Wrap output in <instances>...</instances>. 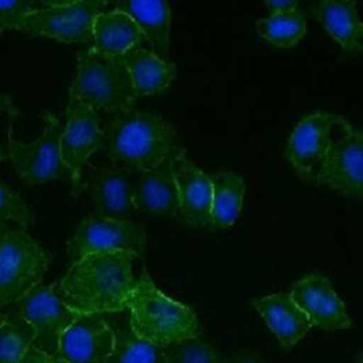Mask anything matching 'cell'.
Returning a JSON list of instances; mask_svg holds the SVG:
<instances>
[{"label":"cell","instance_id":"cell-7","mask_svg":"<svg viewBox=\"0 0 363 363\" xmlns=\"http://www.w3.org/2000/svg\"><path fill=\"white\" fill-rule=\"evenodd\" d=\"M353 125L345 118L318 111L299 121L288 138L285 155L296 174L318 186L326 157L337 139Z\"/></svg>","mask_w":363,"mask_h":363},{"label":"cell","instance_id":"cell-13","mask_svg":"<svg viewBox=\"0 0 363 363\" xmlns=\"http://www.w3.org/2000/svg\"><path fill=\"white\" fill-rule=\"evenodd\" d=\"M318 186L345 197L363 200V129L352 128L332 146Z\"/></svg>","mask_w":363,"mask_h":363},{"label":"cell","instance_id":"cell-8","mask_svg":"<svg viewBox=\"0 0 363 363\" xmlns=\"http://www.w3.org/2000/svg\"><path fill=\"white\" fill-rule=\"evenodd\" d=\"M108 1L72 0L44 1V7L30 13L18 31L28 35L47 37L67 44L92 45L94 21L104 13Z\"/></svg>","mask_w":363,"mask_h":363},{"label":"cell","instance_id":"cell-25","mask_svg":"<svg viewBox=\"0 0 363 363\" xmlns=\"http://www.w3.org/2000/svg\"><path fill=\"white\" fill-rule=\"evenodd\" d=\"M258 34L279 48L296 45L306 33V18L301 7L291 11L269 14L257 21Z\"/></svg>","mask_w":363,"mask_h":363},{"label":"cell","instance_id":"cell-34","mask_svg":"<svg viewBox=\"0 0 363 363\" xmlns=\"http://www.w3.org/2000/svg\"><path fill=\"white\" fill-rule=\"evenodd\" d=\"M4 320H6V313H0V326L3 325Z\"/></svg>","mask_w":363,"mask_h":363},{"label":"cell","instance_id":"cell-16","mask_svg":"<svg viewBox=\"0 0 363 363\" xmlns=\"http://www.w3.org/2000/svg\"><path fill=\"white\" fill-rule=\"evenodd\" d=\"M113 349V335L99 313L78 315L60 342L67 363H105Z\"/></svg>","mask_w":363,"mask_h":363},{"label":"cell","instance_id":"cell-35","mask_svg":"<svg viewBox=\"0 0 363 363\" xmlns=\"http://www.w3.org/2000/svg\"><path fill=\"white\" fill-rule=\"evenodd\" d=\"M357 363H363V357H360V359L357 360Z\"/></svg>","mask_w":363,"mask_h":363},{"label":"cell","instance_id":"cell-15","mask_svg":"<svg viewBox=\"0 0 363 363\" xmlns=\"http://www.w3.org/2000/svg\"><path fill=\"white\" fill-rule=\"evenodd\" d=\"M173 174L179 194L177 220L194 228H211V182L189 157L186 149L173 157Z\"/></svg>","mask_w":363,"mask_h":363},{"label":"cell","instance_id":"cell-3","mask_svg":"<svg viewBox=\"0 0 363 363\" xmlns=\"http://www.w3.org/2000/svg\"><path fill=\"white\" fill-rule=\"evenodd\" d=\"M126 309L133 332L143 340L166 347L200 335L194 311L164 295L143 269L128 299Z\"/></svg>","mask_w":363,"mask_h":363},{"label":"cell","instance_id":"cell-9","mask_svg":"<svg viewBox=\"0 0 363 363\" xmlns=\"http://www.w3.org/2000/svg\"><path fill=\"white\" fill-rule=\"evenodd\" d=\"M145 227L133 220L121 221L91 214L74 230L67 242L71 264L95 252L129 251L142 258L146 250Z\"/></svg>","mask_w":363,"mask_h":363},{"label":"cell","instance_id":"cell-1","mask_svg":"<svg viewBox=\"0 0 363 363\" xmlns=\"http://www.w3.org/2000/svg\"><path fill=\"white\" fill-rule=\"evenodd\" d=\"M129 251H106L85 255L71 264L58 281V292L77 313H112L126 309L136 285Z\"/></svg>","mask_w":363,"mask_h":363},{"label":"cell","instance_id":"cell-20","mask_svg":"<svg viewBox=\"0 0 363 363\" xmlns=\"http://www.w3.org/2000/svg\"><path fill=\"white\" fill-rule=\"evenodd\" d=\"M312 11L329 35L345 51L363 52V23L353 0H323L312 4Z\"/></svg>","mask_w":363,"mask_h":363},{"label":"cell","instance_id":"cell-5","mask_svg":"<svg viewBox=\"0 0 363 363\" xmlns=\"http://www.w3.org/2000/svg\"><path fill=\"white\" fill-rule=\"evenodd\" d=\"M50 262V252L27 230L0 224V308L38 286Z\"/></svg>","mask_w":363,"mask_h":363},{"label":"cell","instance_id":"cell-31","mask_svg":"<svg viewBox=\"0 0 363 363\" xmlns=\"http://www.w3.org/2000/svg\"><path fill=\"white\" fill-rule=\"evenodd\" d=\"M221 363H267L261 354L254 350H237L228 354L225 359L223 357Z\"/></svg>","mask_w":363,"mask_h":363},{"label":"cell","instance_id":"cell-32","mask_svg":"<svg viewBox=\"0 0 363 363\" xmlns=\"http://www.w3.org/2000/svg\"><path fill=\"white\" fill-rule=\"evenodd\" d=\"M1 112H6V113H9L10 115V119H16L17 116H18V108L16 106V104H14V101H13V98L10 96V95H7V94H0V113ZM6 159V155H4V150H3V147L0 146V162L1 160H4Z\"/></svg>","mask_w":363,"mask_h":363},{"label":"cell","instance_id":"cell-26","mask_svg":"<svg viewBox=\"0 0 363 363\" xmlns=\"http://www.w3.org/2000/svg\"><path fill=\"white\" fill-rule=\"evenodd\" d=\"M35 339L34 328L14 309L0 326V363H20Z\"/></svg>","mask_w":363,"mask_h":363},{"label":"cell","instance_id":"cell-11","mask_svg":"<svg viewBox=\"0 0 363 363\" xmlns=\"http://www.w3.org/2000/svg\"><path fill=\"white\" fill-rule=\"evenodd\" d=\"M60 150L61 159L71 174L72 196L78 197L85 190L81 179L82 167L88 159L104 147L101 116L84 102L68 99Z\"/></svg>","mask_w":363,"mask_h":363},{"label":"cell","instance_id":"cell-21","mask_svg":"<svg viewBox=\"0 0 363 363\" xmlns=\"http://www.w3.org/2000/svg\"><path fill=\"white\" fill-rule=\"evenodd\" d=\"M113 9L126 13L138 24L149 43L152 51L166 60L170 51V7L166 1H139L119 0L113 3Z\"/></svg>","mask_w":363,"mask_h":363},{"label":"cell","instance_id":"cell-30","mask_svg":"<svg viewBox=\"0 0 363 363\" xmlns=\"http://www.w3.org/2000/svg\"><path fill=\"white\" fill-rule=\"evenodd\" d=\"M20 363H67L65 360H62L61 357H55L51 356L34 346H31L26 354L23 356V359L20 360Z\"/></svg>","mask_w":363,"mask_h":363},{"label":"cell","instance_id":"cell-4","mask_svg":"<svg viewBox=\"0 0 363 363\" xmlns=\"http://www.w3.org/2000/svg\"><path fill=\"white\" fill-rule=\"evenodd\" d=\"M68 92L69 99L109 115L133 108L138 99L122 57L102 55L91 47L77 54V75Z\"/></svg>","mask_w":363,"mask_h":363},{"label":"cell","instance_id":"cell-12","mask_svg":"<svg viewBox=\"0 0 363 363\" xmlns=\"http://www.w3.org/2000/svg\"><path fill=\"white\" fill-rule=\"evenodd\" d=\"M289 295L308 316L312 326L325 330H340L352 326L346 305L323 274L312 272L302 277L292 285Z\"/></svg>","mask_w":363,"mask_h":363},{"label":"cell","instance_id":"cell-14","mask_svg":"<svg viewBox=\"0 0 363 363\" xmlns=\"http://www.w3.org/2000/svg\"><path fill=\"white\" fill-rule=\"evenodd\" d=\"M98 216L129 221L136 213L132 196V172L112 160L94 167L84 183Z\"/></svg>","mask_w":363,"mask_h":363},{"label":"cell","instance_id":"cell-24","mask_svg":"<svg viewBox=\"0 0 363 363\" xmlns=\"http://www.w3.org/2000/svg\"><path fill=\"white\" fill-rule=\"evenodd\" d=\"M211 182V228L224 230L235 223L245 194L244 180L230 170L208 176Z\"/></svg>","mask_w":363,"mask_h":363},{"label":"cell","instance_id":"cell-28","mask_svg":"<svg viewBox=\"0 0 363 363\" xmlns=\"http://www.w3.org/2000/svg\"><path fill=\"white\" fill-rule=\"evenodd\" d=\"M34 223L35 216L23 197L0 180V224H14L27 230Z\"/></svg>","mask_w":363,"mask_h":363},{"label":"cell","instance_id":"cell-29","mask_svg":"<svg viewBox=\"0 0 363 363\" xmlns=\"http://www.w3.org/2000/svg\"><path fill=\"white\" fill-rule=\"evenodd\" d=\"M44 7V1H28V0H13L0 1V34L9 30H18L24 18Z\"/></svg>","mask_w":363,"mask_h":363},{"label":"cell","instance_id":"cell-22","mask_svg":"<svg viewBox=\"0 0 363 363\" xmlns=\"http://www.w3.org/2000/svg\"><path fill=\"white\" fill-rule=\"evenodd\" d=\"M91 48L102 55L122 57L136 45H142L145 35L126 13L119 10L104 11L96 16L92 30Z\"/></svg>","mask_w":363,"mask_h":363},{"label":"cell","instance_id":"cell-2","mask_svg":"<svg viewBox=\"0 0 363 363\" xmlns=\"http://www.w3.org/2000/svg\"><path fill=\"white\" fill-rule=\"evenodd\" d=\"M102 132V149L109 160L132 173L153 169L186 149L172 123L147 109L130 108L113 113Z\"/></svg>","mask_w":363,"mask_h":363},{"label":"cell","instance_id":"cell-10","mask_svg":"<svg viewBox=\"0 0 363 363\" xmlns=\"http://www.w3.org/2000/svg\"><path fill=\"white\" fill-rule=\"evenodd\" d=\"M16 311L34 328L33 346L55 357L60 354V342L65 330L75 322L79 313L72 311L58 292V281L50 285H38L16 303Z\"/></svg>","mask_w":363,"mask_h":363},{"label":"cell","instance_id":"cell-17","mask_svg":"<svg viewBox=\"0 0 363 363\" xmlns=\"http://www.w3.org/2000/svg\"><path fill=\"white\" fill-rule=\"evenodd\" d=\"M133 174L132 196L136 211L177 218L179 194L173 174V157L153 169L135 172Z\"/></svg>","mask_w":363,"mask_h":363},{"label":"cell","instance_id":"cell-33","mask_svg":"<svg viewBox=\"0 0 363 363\" xmlns=\"http://www.w3.org/2000/svg\"><path fill=\"white\" fill-rule=\"evenodd\" d=\"M265 7L269 11V14L291 11L296 7H299V3L296 0H268L265 1Z\"/></svg>","mask_w":363,"mask_h":363},{"label":"cell","instance_id":"cell-6","mask_svg":"<svg viewBox=\"0 0 363 363\" xmlns=\"http://www.w3.org/2000/svg\"><path fill=\"white\" fill-rule=\"evenodd\" d=\"M43 133L30 143H23L13 136V119L7 132L6 146L3 147L6 159H10L17 176L27 184H43L52 180H71V174L61 159L60 140L62 125L51 112L44 111Z\"/></svg>","mask_w":363,"mask_h":363},{"label":"cell","instance_id":"cell-23","mask_svg":"<svg viewBox=\"0 0 363 363\" xmlns=\"http://www.w3.org/2000/svg\"><path fill=\"white\" fill-rule=\"evenodd\" d=\"M102 318L113 335V349L105 363H163V347L133 332L128 309L104 313Z\"/></svg>","mask_w":363,"mask_h":363},{"label":"cell","instance_id":"cell-27","mask_svg":"<svg viewBox=\"0 0 363 363\" xmlns=\"http://www.w3.org/2000/svg\"><path fill=\"white\" fill-rule=\"evenodd\" d=\"M218 349L201 337H189L163 347V363H221Z\"/></svg>","mask_w":363,"mask_h":363},{"label":"cell","instance_id":"cell-19","mask_svg":"<svg viewBox=\"0 0 363 363\" xmlns=\"http://www.w3.org/2000/svg\"><path fill=\"white\" fill-rule=\"evenodd\" d=\"M136 96H153L164 92L173 82L177 67L157 57L152 50L136 45L122 55Z\"/></svg>","mask_w":363,"mask_h":363},{"label":"cell","instance_id":"cell-18","mask_svg":"<svg viewBox=\"0 0 363 363\" xmlns=\"http://www.w3.org/2000/svg\"><path fill=\"white\" fill-rule=\"evenodd\" d=\"M252 305L285 349L294 347L312 326L289 294H271L255 299Z\"/></svg>","mask_w":363,"mask_h":363}]
</instances>
